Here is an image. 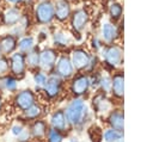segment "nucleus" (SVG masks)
<instances>
[{
	"label": "nucleus",
	"instance_id": "8",
	"mask_svg": "<svg viewBox=\"0 0 153 142\" xmlns=\"http://www.w3.org/2000/svg\"><path fill=\"white\" fill-rule=\"evenodd\" d=\"M61 82H62L61 81V78L59 75H56V74H53L49 78H47V81H45V84L43 86L45 94L49 98H55L60 93Z\"/></svg>",
	"mask_w": 153,
	"mask_h": 142
},
{
	"label": "nucleus",
	"instance_id": "21",
	"mask_svg": "<svg viewBox=\"0 0 153 142\" xmlns=\"http://www.w3.org/2000/svg\"><path fill=\"white\" fill-rule=\"evenodd\" d=\"M47 134V124L43 121H36L32 125V135L37 138L43 137Z\"/></svg>",
	"mask_w": 153,
	"mask_h": 142
},
{
	"label": "nucleus",
	"instance_id": "12",
	"mask_svg": "<svg viewBox=\"0 0 153 142\" xmlns=\"http://www.w3.org/2000/svg\"><path fill=\"white\" fill-rule=\"evenodd\" d=\"M88 23V14L85 10L79 8L72 16V25L76 31H82Z\"/></svg>",
	"mask_w": 153,
	"mask_h": 142
},
{
	"label": "nucleus",
	"instance_id": "14",
	"mask_svg": "<svg viewBox=\"0 0 153 142\" xmlns=\"http://www.w3.org/2000/svg\"><path fill=\"white\" fill-rule=\"evenodd\" d=\"M93 106H94V110L98 113H108V112L111 111L112 104L106 98V94L102 93V94H97L93 98Z\"/></svg>",
	"mask_w": 153,
	"mask_h": 142
},
{
	"label": "nucleus",
	"instance_id": "20",
	"mask_svg": "<svg viewBox=\"0 0 153 142\" xmlns=\"http://www.w3.org/2000/svg\"><path fill=\"white\" fill-rule=\"evenodd\" d=\"M0 48L2 49L4 53L8 54V53H12L13 49L16 48V39L12 37V36H6L1 39L0 42Z\"/></svg>",
	"mask_w": 153,
	"mask_h": 142
},
{
	"label": "nucleus",
	"instance_id": "6",
	"mask_svg": "<svg viewBox=\"0 0 153 142\" xmlns=\"http://www.w3.org/2000/svg\"><path fill=\"white\" fill-rule=\"evenodd\" d=\"M90 60H91V55L84 49H75L72 53L71 61L73 63V67L78 70L87 69V67L90 64Z\"/></svg>",
	"mask_w": 153,
	"mask_h": 142
},
{
	"label": "nucleus",
	"instance_id": "31",
	"mask_svg": "<svg viewBox=\"0 0 153 142\" xmlns=\"http://www.w3.org/2000/svg\"><path fill=\"white\" fill-rule=\"evenodd\" d=\"M7 69H8V63H7V61L4 60V58H0V74L6 73Z\"/></svg>",
	"mask_w": 153,
	"mask_h": 142
},
{
	"label": "nucleus",
	"instance_id": "35",
	"mask_svg": "<svg viewBox=\"0 0 153 142\" xmlns=\"http://www.w3.org/2000/svg\"><path fill=\"white\" fill-rule=\"evenodd\" d=\"M0 106H1V99H0Z\"/></svg>",
	"mask_w": 153,
	"mask_h": 142
},
{
	"label": "nucleus",
	"instance_id": "19",
	"mask_svg": "<svg viewBox=\"0 0 153 142\" xmlns=\"http://www.w3.org/2000/svg\"><path fill=\"white\" fill-rule=\"evenodd\" d=\"M20 18V13L17 8H10L4 14V21L6 25H14Z\"/></svg>",
	"mask_w": 153,
	"mask_h": 142
},
{
	"label": "nucleus",
	"instance_id": "3",
	"mask_svg": "<svg viewBox=\"0 0 153 142\" xmlns=\"http://www.w3.org/2000/svg\"><path fill=\"white\" fill-rule=\"evenodd\" d=\"M35 16H36V19L38 23L49 24L55 17L54 5L50 1H43V2L38 4L36 7V11H35Z\"/></svg>",
	"mask_w": 153,
	"mask_h": 142
},
{
	"label": "nucleus",
	"instance_id": "2",
	"mask_svg": "<svg viewBox=\"0 0 153 142\" xmlns=\"http://www.w3.org/2000/svg\"><path fill=\"white\" fill-rule=\"evenodd\" d=\"M104 62L110 68H117L123 63V50L117 44H110L102 50Z\"/></svg>",
	"mask_w": 153,
	"mask_h": 142
},
{
	"label": "nucleus",
	"instance_id": "17",
	"mask_svg": "<svg viewBox=\"0 0 153 142\" xmlns=\"http://www.w3.org/2000/svg\"><path fill=\"white\" fill-rule=\"evenodd\" d=\"M11 69L12 73L16 75H23L24 69H25V61H24V56L20 53L13 54L11 57Z\"/></svg>",
	"mask_w": 153,
	"mask_h": 142
},
{
	"label": "nucleus",
	"instance_id": "9",
	"mask_svg": "<svg viewBox=\"0 0 153 142\" xmlns=\"http://www.w3.org/2000/svg\"><path fill=\"white\" fill-rule=\"evenodd\" d=\"M111 93L115 98L122 99L124 95V75L122 72H117L111 78Z\"/></svg>",
	"mask_w": 153,
	"mask_h": 142
},
{
	"label": "nucleus",
	"instance_id": "22",
	"mask_svg": "<svg viewBox=\"0 0 153 142\" xmlns=\"http://www.w3.org/2000/svg\"><path fill=\"white\" fill-rule=\"evenodd\" d=\"M122 12H123V7H122L121 4H118V2L111 4V6H110V8H109V13H110V17H111L112 20L116 21V20L121 19Z\"/></svg>",
	"mask_w": 153,
	"mask_h": 142
},
{
	"label": "nucleus",
	"instance_id": "30",
	"mask_svg": "<svg viewBox=\"0 0 153 142\" xmlns=\"http://www.w3.org/2000/svg\"><path fill=\"white\" fill-rule=\"evenodd\" d=\"M47 81V75L43 72H38L33 75V82L36 84L37 87H43Z\"/></svg>",
	"mask_w": 153,
	"mask_h": 142
},
{
	"label": "nucleus",
	"instance_id": "26",
	"mask_svg": "<svg viewBox=\"0 0 153 142\" xmlns=\"http://www.w3.org/2000/svg\"><path fill=\"white\" fill-rule=\"evenodd\" d=\"M26 63L30 67H37V66H39V54L37 53V50H32V51L30 50L27 53Z\"/></svg>",
	"mask_w": 153,
	"mask_h": 142
},
{
	"label": "nucleus",
	"instance_id": "25",
	"mask_svg": "<svg viewBox=\"0 0 153 142\" xmlns=\"http://www.w3.org/2000/svg\"><path fill=\"white\" fill-rule=\"evenodd\" d=\"M98 86H100L103 93H110L111 92V76L109 75H102L99 79V84Z\"/></svg>",
	"mask_w": 153,
	"mask_h": 142
},
{
	"label": "nucleus",
	"instance_id": "23",
	"mask_svg": "<svg viewBox=\"0 0 153 142\" xmlns=\"http://www.w3.org/2000/svg\"><path fill=\"white\" fill-rule=\"evenodd\" d=\"M69 42H71V38L65 32H56L54 35V43H55V45L67 47L69 44Z\"/></svg>",
	"mask_w": 153,
	"mask_h": 142
},
{
	"label": "nucleus",
	"instance_id": "28",
	"mask_svg": "<svg viewBox=\"0 0 153 142\" xmlns=\"http://www.w3.org/2000/svg\"><path fill=\"white\" fill-rule=\"evenodd\" d=\"M41 115V107L38 105H31L29 109L25 110V116L30 119H35Z\"/></svg>",
	"mask_w": 153,
	"mask_h": 142
},
{
	"label": "nucleus",
	"instance_id": "29",
	"mask_svg": "<svg viewBox=\"0 0 153 142\" xmlns=\"http://www.w3.org/2000/svg\"><path fill=\"white\" fill-rule=\"evenodd\" d=\"M63 137L61 135V132L54 128L49 129L48 131V142H62Z\"/></svg>",
	"mask_w": 153,
	"mask_h": 142
},
{
	"label": "nucleus",
	"instance_id": "13",
	"mask_svg": "<svg viewBox=\"0 0 153 142\" xmlns=\"http://www.w3.org/2000/svg\"><path fill=\"white\" fill-rule=\"evenodd\" d=\"M16 104L18 107H20L22 110H26L29 109L31 105L35 104V95L30 89H25L22 91L20 93L17 94L16 97Z\"/></svg>",
	"mask_w": 153,
	"mask_h": 142
},
{
	"label": "nucleus",
	"instance_id": "24",
	"mask_svg": "<svg viewBox=\"0 0 153 142\" xmlns=\"http://www.w3.org/2000/svg\"><path fill=\"white\" fill-rule=\"evenodd\" d=\"M18 47H19L20 51H23V53H29V51L33 48V38H32V37H24V38L20 39V42L18 43Z\"/></svg>",
	"mask_w": 153,
	"mask_h": 142
},
{
	"label": "nucleus",
	"instance_id": "18",
	"mask_svg": "<svg viewBox=\"0 0 153 142\" xmlns=\"http://www.w3.org/2000/svg\"><path fill=\"white\" fill-rule=\"evenodd\" d=\"M102 138L104 142H123V132L109 128L103 132Z\"/></svg>",
	"mask_w": 153,
	"mask_h": 142
},
{
	"label": "nucleus",
	"instance_id": "1",
	"mask_svg": "<svg viewBox=\"0 0 153 142\" xmlns=\"http://www.w3.org/2000/svg\"><path fill=\"white\" fill-rule=\"evenodd\" d=\"M87 106L85 101L80 97H75L66 107L65 116L69 124L72 125H80L86 121L87 117Z\"/></svg>",
	"mask_w": 153,
	"mask_h": 142
},
{
	"label": "nucleus",
	"instance_id": "4",
	"mask_svg": "<svg viewBox=\"0 0 153 142\" xmlns=\"http://www.w3.org/2000/svg\"><path fill=\"white\" fill-rule=\"evenodd\" d=\"M90 87H91L90 78L87 75L81 74V75H78L73 79V81L71 84V92L75 97H81L88 92Z\"/></svg>",
	"mask_w": 153,
	"mask_h": 142
},
{
	"label": "nucleus",
	"instance_id": "36",
	"mask_svg": "<svg viewBox=\"0 0 153 142\" xmlns=\"http://www.w3.org/2000/svg\"><path fill=\"white\" fill-rule=\"evenodd\" d=\"M71 142H75V141H74V140H73V141H71Z\"/></svg>",
	"mask_w": 153,
	"mask_h": 142
},
{
	"label": "nucleus",
	"instance_id": "37",
	"mask_svg": "<svg viewBox=\"0 0 153 142\" xmlns=\"http://www.w3.org/2000/svg\"><path fill=\"white\" fill-rule=\"evenodd\" d=\"M0 53H1V48H0Z\"/></svg>",
	"mask_w": 153,
	"mask_h": 142
},
{
	"label": "nucleus",
	"instance_id": "5",
	"mask_svg": "<svg viewBox=\"0 0 153 142\" xmlns=\"http://www.w3.org/2000/svg\"><path fill=\"white\" fill-rule=\"evenodd\" d=\"M55 74L63 79H68V78L73 76L74 67H73V63L69 57L61 56L59 58V61L55 63Z\"/></svg>",
	"mask_w": 153,
	"mask_h": 142
},
{
	"label": "nucleus",
	"instance_id": "27",
	"mask_svg": "<svg viewBox=\"0 0 153 142\" xmlns=\"http://www.w3.org/2000/svg\"><path fill=\"white\" fill-rule=\"evenodd\" d=\"M0 86L8 91H14L17 87V81L12 78H4L0 80Z\"/></svg>",
	"mask_w": 153,
	"mask_h": 142
},
{
	"label": "nucleus",
	"instance_id": "7",
	"mask_svg": "<svg viewBox=\"0 0 153 142\" xmlns=\"http://www.w3.org/2000/svg\"><path fill=\"white\" fill-rule=\"evenodd\" d=\"M57 53L53 49H44L39 54V67L43 70H51L55 67Z\"/></svg>",
	"mask_w": 153,
	"mask_h": 142
},
{
	"label": "nucleus",
	"instance_id": "11",
	"mask_svg": "<svg viewBox=\"0 0 153 142\" xmlns=\"http://www.w3.org/2000/svg\"><path fill=\"white\" fill-rule=\"evenodd\" d=\"M120 36V31L117 26L112 23H105L102 26V38L104 39L105 43L111 44L114 43Z\"/></svg>",
	"mask_w": 153,
	"mask_h": 142
},
{
	"label": "nucleus",
	"instance_id": "34",
	"mask_svg": "<svg viewBox=\"0 0 153 142\" xmlns=\"http://www.w3.org/2000/svg\"><path fill=\"white\" fill-rule=\"evenodd\" d=\"M7 1H10V2H19V1H22V0H7Z\"/></svg>",
	"mask_w": 153,
	"mask_h": 142
},
{
	"label": "nucleus",
	"instance_id": "32",
	"mask_svg": "<svg viewBox=\"0 0 153 142\" xmlns=\"http://www.w3.org/2000/svg\"><path fill=\"white\" fill-rule=\"evenodd\" d=\"M22 131H23V128H22L20 125H14V126L12 128V132H13L14 135H19Z\"/></svg>",
	"mask_w": 153,
	"mask_h": 142
},
{
	"label": "nucleus",
	"instance_id": "33",
	"mask_svg": "<svg viewBox=\"0 0 153 142\" xmlns=\"http://www.w3.org/2000/svg\"><path fill=\"white\" fill-rule=\"evenodd\" d=\"M92 43H93V48H94L96 50H98V49H100V48H102V44H100V42H99L97 38H94Z\"/></svg>",
	"mask_w": 153,
	"mask_h": 142
},
{
	"label": "nucleus",
	"instance_id": "16",
	"mask_svg": "<svg viewBox=\"0 0 153 142\" xmlns=\"http://www.w3.org/2000/svg\"><path fill=\"white\" fill-rule=\"evenodd\" d=\"M67 119H66V116H65V111L62 110H57L55 111L51 117H50V124H51V128L59 130V131H63L66 130L67 128Z\"/></svg>",
	"mask_w": 153,
	"mask_h": 142
},
{
	"label": "nucleus",
	"instance_id": "10",
	"mask_svg": "<svg viewBox=\"0 0 153 142\" xmlns=\"http://www.w3.org/2000/svg\"><path fill=\"white\" fill-rule=\"evenodd\" d=\"M108 124L110 128L116 129L118 131L124 130V115L122 110H111L108 116Z\"/></svg>",
	"mask_w": 153,
	"mask_h": 142
},
{
	"label": "nucleus",
	"instance_id": "15",
	"mask_svg": "<svg viewBox=\"0 0 153 142\" xmlns=\"http://www.w3.org/2000/svg\"><path fill=\"white\" fill-rule=\"evenodd\" d=\"M54 12H55V17L63 21L66 20L69 16H71V5L67 0H57L55 6H54Z\"/></svg>",
	"mask_w": 153,
	"mask_h": 142
}]
</instances>
